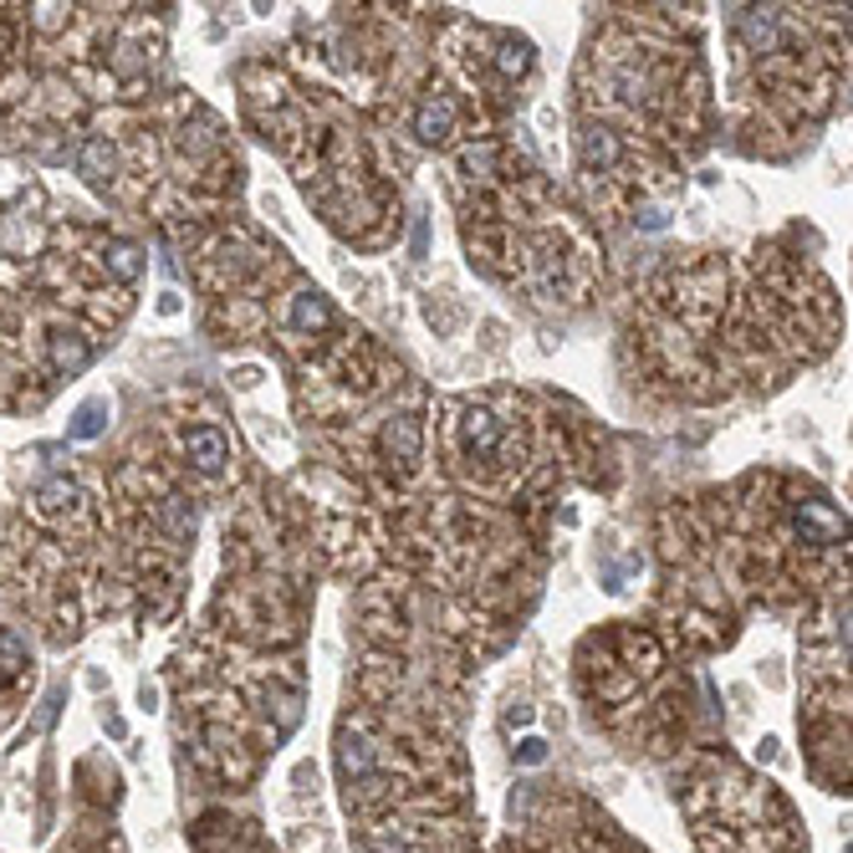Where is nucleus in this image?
Masks as SVG:
<instances>
[{
  "mask_svg": "<svg viewBox=\"0 0 853 853\" xmlns=\"http://www.w3.org/2000/svg\"><path fill=\"white\" fill-rule=\"evenodd\" d=\"M185 455L195 460V470H220L231 460V440L220 435V430H210V424H200V430H189Z\"/></svg>",
  "mask_w": 853,
  "mask_h": 853,
  "instance_id": "obj_1",
  "label": "nucleus"
}]
</instances>
